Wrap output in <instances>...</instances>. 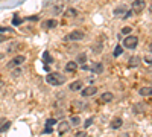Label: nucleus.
Returning a JSON list of instances; mask_svg holds the SVG:
<instances>
[{
  "label": "nucleus",
  "mask_w": 152,
  "mask_h": 137,
  "mask_svg": "<svg viewBox=\"0 0 152 137\" xmlns=\"http://www.w3.org/2000/svg\"><path fill=\"white\" fill-rule=\"evenodd\" d=\"M91 123H93V119H91V117H90V119H87V120H85V128H87V127H90Z\"/></svg>",
  "instance_id": "c756f323"
},
{
  "label": "nucleus",
  "mask_w": 152,
  "mask_h": 137,
  "mask_svg": "<svg viewBox=\"0 0 152 137\" xmlns=\"http://www.w3.org/2000/svg\"><path fill=\"white\" fill-rule=\"evenodd\" d=\"M6 31H9V29H6V28H2V26H0V34H2V32H6Z\"/></svg>",
  "instance_id": "2f4dec72"
},
{
  "label": "nucleus",
  "mask_w": 152,
  "mask_h": 137,
  "mask_svg": "<svg viewBox=\"0 0 152 137\" xmlns=\"http://www.w3.org/2000/svg\"><path fill=\"white\" fill-rule=\"evenodd\" d=\"M88 70H91L93 73H102L104 72V66H102V63H93L90 67H88Z\"/></svg>",
  "instance_id": "9d476101"
},
{
  "label": "nucleus",
  "mask_w": 152,
  "mask_h": 137,
  "mask_svg": "<svg viewBox=\"0 0 152 137\" xmlns=\"http://www.w3.org/2000/svg\"><path fill=\"white\" fill-rule=\"evenodd\" d=\"M2 85H3V82H2V81H0V89H2Z\"/></svg>",
  "instance_id": "c9c22d12"
},
{
  "label": "nucleus",
  "mask_w": 152,
  "mask_h": 137,
  "mask_svg": "<svg viewBox=\"0 0 152 137\" xmlns=\"http://www.w3.org/2000/svg\"><path fill=\"white\" fill-rule=\"evenodd\" d=\"M85 37V34L82 32V31H79V29H76V31H73V32H70L69 35H66V41H81L82 38Z\"/></svg>",
  "instance_id": "7ed1b4c3"
},
{
  "label": "nucleus",
  "mask_w": 152,
  "mask_h": 137,
  "mask_svg": "<svg viewBox=\"0 0 152 137\" xmlns=\"http://www.w3.org/2000/svg\"><path fill=\"white\" fill-rule=\"evenodd\" d=\"M149 9H151V11H152V6H151V8H149Z\"/></svg>",
  "instance_id": "e433bc0d"
},
{
  "label": "nucleus",
  "mask_w": 152,
  "mask_h": 137,
  "mask_svg": "<svg viewBox=\"0 0 152 137\" xmlns=\"http://www.w3.org/2000/svg\"><path fill=\"white\" fill-rule=\"evenodd\" d=\"M69 90H72V92H79V90H82V81H75V82H72V84L69 85Z\"/></svg>",
  "instance_id": "2eb2a0df"
},
{
  "label": "nucleus",
  "mask_w": 152,
  "mask_h": 137,
  "mask_svg": "<svg viewBox=\"0 0 152 137\" xmlns=\"http://www.w3.org/2000/svg\"><path fill=\"white\" fill-rule=\"evenodd\" d=\"M55 123H58V122H56V119H47L46 127H52V125H55Z\"/></svg>",
  "instance_id": "bb28decb"
},
{
  "label": "nucleus",
  "mask_w": 152,
  "mask_h": 137,
  "mask_svg": "<svg viewBox=\"0 0 152 137\" xmlns=\"http://www.w3.org/2000/svg\"><path fill=\"white\" fill-rule=\"evenodd\" d=\"M3 122H5V120H3V119H0V125H2V123H3Z\"/></svg>",
  "instance_id": "f704fd0d"
},
{
  "label": "nucleus",
  "mask_w": 152,
  "mask_h": 137,
  "mask_svg": "<svg viewBox=\"0 0 152 137\" xmlns=\"http://www.w3.org/2000/svg\"><path fill=\"white\" fill-rule=\"evenodd\" d=\"M132 14H134V11H132V9H131V11H126V12H125V15H123L122 18H125V20H126V18H131Z\"/></svg>",
  "instance_id": "a878e982"
},
{
  "label": "nucleus",
  "mask_w": 152,
  "mask_h": 137,
  "mask_svg": "<svg viewBox=\"0 0 152 137\" xmlns=\"http://www.w3.org/2000/svg\"><path fill=\"white\" fill-rule=\"evenodd\" d=\"M149 51H151V53H152V43L149 44Z\"/></svg>",
  "instance_id": "72a5a7b5"
},
{
  "label": "nucleus",
  "mask_w": 152,
  "mask_h": 137,
  "mask_svg": "<svg viewBox=\"0 0 152 137\" xmlns=\"http://www.w3.org/2000/svg\"><path fill=\"white\" fill-rule=\"evenodd\" d=\"M87 105L85 104H79V101H75L73 102V108H79V110H82V108H85Z\"/></svg>",
  "instance_id": "b1692460"
},
{
  "label": "nucleus",
  "mask_w": 152,
  "mask_h": 137,
  "mask_svg": "<svg viewBox=\"0 0 152 137\" xmlns=\"http://www.w3.org/2000/svg\"><path fill=\"white\" fill-rule=\"evenodd\" d=\"M113 99H114V96H113V93H110V92H105V93L100 95V102H104V104L111 102Z\"/></svg>",
  "instance_id": "4468645a"
},
{
  "label": "nucleus",
  "mask_w": 152,
  "mask_h": 137,
  "mask_svg": "<svg viewBox=\"0 0 152 137\" xmlns=\"http://www.w3.org/2000/svg\"><path fill=\"white\" fill-rule=\"evenodd\" d=\"M75 137H87V134H85V131H78L75 134Z\"/></svg>",
  "instance_id": "c85d7f7f"
},
{
  "label": "nucleus",
  "mask_w": 152,
  "mask_h": 137,
  "mask_svg": "<svg viewBox=\"0 0 152 137\" xmlns=\"http://www.w3.org/2000/svg\"><path fill=\"white\" fill-rule=\"evenodd\" d=\"M146 8V2L145 0H132V11L134 14H138V12H142L143 9Z\"/></svg>",
  "instance_id": "20e7f679"
},
{
  "label": "nucleus",
  "mask_w": 152,
  "mask_h": 137,
  "mask_svg": "<svg viewBox=\"0 0 152 137\" xmlns=\"http://www.w3.org/2000/svg\"><path fill=\"white\" fill-rule=\"evenodd\" d=\"M69 130H70V122L69 120H61L58 123V134L59 136H64L66 133H69Z\"/></svg>",
  "instance_id": "423d86ee"
},
{
  "label": "nucleus",
  "mask_w": 152,
  "mask_h": 137,
  "mask_svg": "<svg viewBox=\"0 0 152 137\" xmlns=\"http://www.w3.org/2000/svg\"><path fill=\"white\" fill-rule=\"evenodd\" d=\"M56 26H58V21H56L55 18H49V20H46V21L41 23V28L46 29V31H47V29H55Z\"/></svg>",
  "instance_id": "6e6552de"
},
{
  "label": "nucleus",
  "mask_w": 152,
  "mask_h": 137,
  "mask_svg": "<svg viewBox=\"0 0 152 137\" xmlns=\"http://www.w3.org/2000/svg\"><path fill=\"white\" fill-rule=\"evenodd\" d=\"M43 59H44V63H52V61H53L52 55H50L49 52H44V55H43Z\"/></svg>",
  "instance_id": "4be33fe9"
},
{
  "label": "nucleus",
  "mask_w": 152,
  "mask_h": 137,
  "mask_svg": "<svg viewBox=\"0 0 152 137\" xmlns=\"http://www.w3.org/2000/svg\"><path fill=\"white\" fill-rule=\"evenodd\" d=\"M76 70H78V63H76V61H69V63L66 64V72L73 73Z\"/></svg>",
  "instance_id": "9b49d317"
},
{
  "label": "nucleus",
  "mask_w": 152,
  "mask_h": 137,
  "mask_svg": "<svg viewBox=\"0 0 152 137\" xmlns=\"http://www.w3.org/2000/svg\"><path fill=\"white\" fill-rule=\"evenodd\" d=\"M24 63V56L23 55H17V56H14L9 63H8V67L9 69H15V67H18V66H21Z\"/></svg>",
  "instance_id": "39448f33"
},
{
  "label": "nucleus",
  "mask_w": 152,
  "mask_h": 137,
  "mask_svg": "<svg viewBox=\"0 0 152 137\" xmlns=\"http://www.w3.org/2000/svg\"><path fill=\"white\" fill-rule=\"evenodd\" d=\"M131 31H132V29H131L129 26H125V28H122V34H123V35H129V34H131Z\"/></svg>",
  "instance_id": "393cba45"
},
{
  "label": "nucleus",
  "mask_w": 152,
  "mask_h": 137,
  "mask_svg": "<svg viewBox=\"0 0 152 137\" xmlns=\"http://www.w3.org/2000/svg\"><path fill=\"white\" fill-rule=\"evenodd\" d=\"M125 12H126V6L125 5H120V6H117V8H114V11H113V14L116 15V17H123L125 15Z\"/></svg>",
  "instance_id": "f8f14e48"
},
{
  "label": "nucleus",
  "mask_w": 152,
  "mask_h": 137,
  "mask_svg": "<svg viewBox=\"0 0 152 137\" xmlns=\"http://www.w3.org/2000/svg\"><path fill=\"white\" fill-rule=\"evenodd\" d=\"M122 53H123V47H122L120 44L116 46V49H114V53H113V55H114V56H120Z\"/></svg>",
  "instance_id": "aec40b11"
},
{
  "label": "nucleus",
  "mask_w": 152,
  "mask_h": 137,
  "mask_svg": "<svg viewBox=\"0 0 152 137\" xmlns=\"http://www.w3.org/2000/svg\"><path fill=\"white\" fill-rule=\"evenodd\" d=\"M46 81L50 85L58 87V85H62V84L66 82V76H64V75H61L59 72H50L47 76H46Z\"/></svg>",
  "instance_id": "f257e3e1"
},
{
  "label": "nucleus",
  "mask_w": 152,
  "mask_h": 137,
  "mask_svg": "<svg viewBox=\"0 0 152 137\" xmlns=\"http://www.w3.org/2000/svg\"><path fill=\"white\" fill-rule=\"evenodd\" d=\"M69 122H70V125L78 127L79 123H81V119H79V116H76V114H75V116H70V120H69Z\"/></svg>",
  "instance_id": "a211bd4d"
},
{
  "label": "nucleus",
  "mask_w": 152,
  "mask_h": 137,
  "mask_svg": "<svg viewBox=\"0 0 152 137\" xmlns=\"http://www.w3.org/2000/svg\"><path fill=\"white\" fill-rule=\"evenodd\" d=\"M64 17L67 18H75V17H78V11H76L75 8H67L64 11Z\"/></svg>",
  "instance_id": "ddd939ff"
},
{
  "label": "nucleus",
  "mask_w": 152,
  "mask_h": 137,
  "mask_svg": "<svg viewBox=\"0 0 152 137\" xmlns=\"http://www.w3.org/2000/svg\"><path fill=\"white\" fill-rule=\"evenodd\" d=\"M122 125H123V120H122V117H114V119L110 122V127H111L113 130H119Z\"/></svg>",
  "instance_id": "1a4fd4ad"
},
{
  "label": "nucleus",
  "mask_w": 152,
  "mask_h": 137,
  "mask_svg": "<svg viewBox=\"0 0 152 137\" xmlns=\"http://www.w3.org/2000/svg\"><path fill=\"white\" fill-rule=\"evenodd\" d=\"M9 127H11V122L5 120V122H3V125L0 127V133H3V131H8V130H9Z\"/></svg>",
  "instance_id": "5701e85b"
},
{
  "label": "nucleus",
  "mask_w": 152,
  "mask_h": 137,
  "mask_svg": "<svg viewBox=\"0 0 152 137\" xmlns=\"http://www.w3.org/2000/svg\"><path fill=\"white\" fill-rule=\"evenodd\" d=\"M6 40V37H3V35H0V43H2V41H5Z\"/></svg>",
  "instance_id": "473e14b6"
},
{
  "label": "nucleus",
  "mask_w": 152,
  "mask_h": 137,
  "mask_svg": "<svg viewBox=\"0 0 152 137\" xmlns=\"http://www.w3.org/2000/svg\"><path fill=\"white\" fill-rule=\"evenodd\" d=\"M62 9H64V5H55V8H53V14H55V15L61 14Z\"/></svg>",
  "instance_id": "412c9836"
},
{
  "label": "nucleus",
  "mask_w": 152,
  "mask_h": 137,
  "mask_svg": "<svg viewBox=\"0 0 152 137\" xmlns=\"http://www.w3.org/2000/svg\"><path fill=\"white\" fill-rule=\"evenodd\" d=\"M140 56H131L129 58V61H128V64H129V67H138V66H140Z\"/></svg>",
  "instance_id": "dca6fc26"
},
{
  "label": "nucleus",
  "mask_w": 152,
  "mask_h": 137,
  "mask_svg": "<svg viewBox=\"0 0 152 137\" xmlns=\"http://www.w3.org/2000/svg\"><path fill=\"white\" fill-rule=\"evenodd\" d=\"M76 63H78V64H85V63H87V55H85V53H78Z\"/></svg>",
  "instance_id": "6ab92c4d"
},
{
  "label": "nucleus",
  "mask_w": 152,
  "mask_h": 137,
  "mask_svg": "<svg viewBox=\"0 0 152 137\" xmlns=\"http://www.w3.org/2000/svg\"><path fill=\"white\" fill-rule=\"evenodd\" d=\"M138 44V38L135 35H126L125 40H123V47L125 49H131V51H134V49L137 47Z\"/></svg>",
  "instance_id": "f03ea898"
},
{
  "label": "nucleus",
  "mask_w": 152,
  "mask_h": 137,
  "mask_svg": "<svg viewBox=\"0 0 152 137\" xmlns=\"http://www.w3.org/2000/svg\"><path fill=\"white\" fill-rule=\"evenodd\" d=\"M96 93H97V87H94V85H88V87H85V89H82V90H81V95H82L84 97L94 96Z\"/></svg>",
  "instance_id": "0eeeda50"
},
{
  "label": "nucleus",
  "mask_w": 152,
  "mask_h": 137,
  "mask_svg": "<svg viewBox=\"0 0 152 137\" xmlns=\"http://www.w3.org/2000/svg\"><path fill=\"white\" fill-rule=\"evenodd\" d=\"M142 96H152V87H142L140 90H138Z\"/></svg>",
  "instance_id": "f3484780"
},
{
  "label": "nucleus",
  "mask_w": 152,
  "mask_h": 137,
  "mask_svg": "<svg viewBox=\"0 0 152 137\" xmlns=\"http://www.w3.org/2000/svg\"><path fill=\"white\" fill-rule=\"evenodd\" d=\"M87 137H90V136H87Z\"/></svg>",
  "instance_id": "4c0bfd02"
},
{
  "label": "nucleus",
  "mask_w": 152,
  "mask_h": 137,
  "mask_svg": "<svg viewBox=\"0 0 152 137\" xmlns=\"http://www.w3.org/2000/svg\"><path fill=\"white\" fill-rule=\"evenodd\" d=\"M143 59L146 61V64H152V56H151V55H146Z\"/></svg>",
  "instance_id": "cd10ccee"
},
{
  "label": "nucleus",
  "mask_w": 152,
  "mask_h": 137,
  "mask_svg": "<svg viewBox=\"0 0 152 137\" xmlns=\"http://www.w3.org/2000/svg\"><path fill=\"white\" fill-rule=\"evenodd\" d=\"M21 21H23L21 18H14V21H12V23H14V24H20Z\"/></svg>",
  "instance_id": "7c9ffc66"
}]
</instances>
